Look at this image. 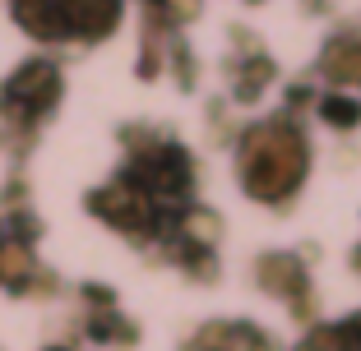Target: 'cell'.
<instances>
[{"label":"cell","mask_w":361,"mask_h":351,"mask_svg":"<svg viewBox=\"0 0 361 351\" xmlns=\"http://www.w3.org/2000/svg\"><path fill=\"white\" fill-rule=\"evenodd\" d=\"M319 111H324V120H329V125H338V129H352L361 120V107L352 102V97H338V93L324 97V107H319Z\"/></svg>","instance_id":"5"},{"label":"cell","mask_w":361,"mask_h":351,"mask_svg":"<svg viewBox=\"0 0 361 351\" xmlns=\"http://www.w3.org/2000/svg\"><path fill=\"white\" fill-rule=\"evenodd\" d=\"M301 176H306V139H301V129L292 120H264V125H255L245 134L241 181L250 199L283 208L297 194Z\"/></svg>","instance_id":"1"},{"label":"cell","mask_w":361,"mask_h":351,"mask_svg":"<svg viewBox=\"0 0 361 351\" xmlns=\"http://www.w3.org/2000/svg\"><path fill=\"white\" fill-rule=\"evenodd\" d=\"M51 351H70V347H51Z\"/></svg>","instance_id":"7"},{"label":"cell","mask_w":361,"mask_h":351,"mask_svg":"<svg viewBox=\"0 0 361 351\" xmlns=\"http://www.w3.org/2000/svg\"><path fill=\"white\" fill-rule=\"evenodd\" d=\"M255 282L264 291H278V296L297 300V296H310L306 287V268L297 264V255H269L255 264Z\"/></svg>","instance_id":"3"},{"label":"cell","mask_w":361,"mask_h":351,"mask_svg":"<svg viewBox=\"0 0 361 351\" xmlns=\"http://www.w3.org/2000/svg\"><path fill=\"white\" fill-rule=\"evenodd\" d=\"M56 97H61V70L47 60H28L0 88V116L10 125H28V120H37L42 111L56 107Z\"/></svg>","instance_id":"2"},{"label":"cell","mask_w":361,"mask_h":351,"mask_svg":"<svg viewBox=\"0 0 361 351\" xmlns=\"http://www.w3.org/2000/svg\"><path fill=\"white\" fill-rule=\"evenodd\" d=\"M324 75L334 84H361V37H338L324 51Z\"/></svg>","instance_id":"4"},{"label":"cell","mask_w":361,"mask_h":351,"mask_svg":"<svg viewBox=\"0 0 361 351\" xmlns=\"http://www.w3.org/2000/svg\"><path fill=\"white\" fill-rule=\"evenodd\" d=\"M195 10H200V0H162V19H195Z\"/></svg>","instance_id":"6"}]
</instances>
